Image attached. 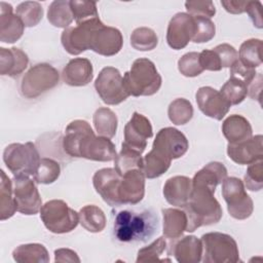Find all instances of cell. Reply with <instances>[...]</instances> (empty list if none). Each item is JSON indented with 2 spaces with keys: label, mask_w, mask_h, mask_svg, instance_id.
Segmentation results:
<instances>
[{
  "label": "cell",
  "mask_w": 263,
  "mask_h": 263,
  "mask_svg": "<svg viewBox=\"0 0 263 263\" xmlns=\"http://www.w3.org/2000/svg\"><path fill=\"white\" fill-rule=\"evenodd\" d=\"M214 194L215 191L208 187L192 184L189 200L182 208L188 219L186 231L193 232L201 226H210L221 220L223 211Z\"/></svg>",
  "instance_id": "1"
},
{
  "label": "cell",
  "mask_w": 263,
  "mask_h": 263,
  "mask_svg": "<svg viewBox=\"0 0 263 263\" xmlns=\"http://www.w3.org/2000/svg\"><path fill=\"white\" fill-rule=\"evenodd\" d=\"M157 217L148 211H121L114 220V235L122 242L146 241L157 229Z\"/></svg>",
  "instance_id": "2"
},
{
  "label": "cell",
  "mask_w": 263,
  "mask_h": 263,
  "mask_svg": "<svg viewBox=\"0 0 263 263\" xmlns=\"http://www.w3.org/2000/svg\"><path fill=\"white\" fill-rule=\"evenodd\" d=\"M122 78L126 92L133 97L152 96L159 90L162 83L155 64L146 58L135 60Z\"/></svg>",
  "instance_id": "3"
},
{
  "label": "cell",
  "mask_w": 263,
  "mask_h": 263,
  "mask_svg": "<svg viewBox=\"0 0 263 263\" xmlns=\"http://www.w3.org/2000/svg\"><path fill=\"white\" fill-rule=\"evenodd\" d=\"M98 140L99 136L95 135L87 121L76 119L71 121L65 129L63 149L72 157L91 160Z\"/></svg>",
  "instance_id": "4"
},
{
  "label": "cell",
  "mask_w": 263,
  "mask_h": 263,
  "mask_svg": "<svg viewBox=\"0 0 263 263\" xmlns=\"http://www.w3.org/2000/svg\"><path fill=\"white\" fill-rule=\"evenodd\" d=\"M202 258L204 263H236L239 250L235 239L226 233L209 232L201 236Z\"/></svg>",
  "instance_id": "5"
},
{
  "label": "cell",
  "mask_w": 263,
  "mask_h": 263,
  "mask_svg": "<svg viewBox=\"0 0 263 263\" xmlns=\"http://www.w3.org/2000/svg\"><path fill=\"white\" fill-rule=\"evenodd\" d=\"M40 219L47 230L55 234L68 233L79 223V215L62 199L46 201L40 209Z\"/></svg>",
  "instance_id": "6"
},
{
  "label": "cell",
  "mask_w": 263,
  "mask_h": 263,
  "mask_svg": "<svg viewBox=\"0 0 263 263\" xmlns=\"http://www.w3.org/2000/svg\"><path fill=\"white\" fill-rule=\"evenodd\" d=\"M40 159L39 152L32 142L12 143L3 151V161L13 176H33Z\"/></svg>",
  "instance_id": "7"
},
{
  "label": "cell",
  "mask_w": 263,
  "mask_h": 263,
  "mask_svg": "<svg viewBox=\"0 0 263 263\" xmlns=\"http://www.w3.org/2000/svg\"><path fill=\"white\" fill-rule=\"evenodd\" d=\"M60 81L59 71L47 63L36 64L24 75L21 92L28 99H35L53 88Z\"/></svg>",
  "instance_id": "8"
},
{
  "label": "cell",
  "mask_w": 263,
  "mask_h": 263,
  "mask_svg": "<svg viewBox=\"0 0 263 263\" xmlns=\"http://www.w3.org/2000/svg\"><path fill=\"white\" fill-rule=\"evenodd\" d=\"M222 195L229 215L236 220H246L253 214L254 203L247 193L243 182L236 177H226L222 182Z\"/></svg>",
  "instance_id": "9"
},
{
  "label": "cell",
  "mask_w": 263,
  "mask_h": 263,
  "mask_svg": "<svg viewBox=\"0 0 263 263\" xmlns=\"http://www.w3.org/2000/svg\"><path fill=\"white\" fill-rule=\"evenodd\" d=\"M95 88L107 105H118L129 97L119 70L114 67H105L100 71L95 81Z\"/></svg>",
  "instance_id": "10"
},
{
  "label": "cell",
  "mask_w": 263,
  "mask_h": 263,
  "mask_svg": "<svg viewBox=\"0 0 263 263\" xmlns=\"http://www.w3.org/2000/svg\"><path fill=\"white\" fill-rule=\"evenodd\" d=\"M12 187L17 212L27 216L40 212L43 204L34 180L29 176H14Z\"/></svg>",
  "instance_id": "11"
},
{
  "label": "cell",
  "mask_w": 263,
  "mask_h": 263,
  "mask_svg": "<svg viewBox=\"0 0 263 263\" xmlns=\"http://www.w3.org/2000/svg\"><path fill=\"white\" fill-rule=\"evenodd\" d=\"M102 23L100 17H95L76 24L75 27H68L65 29L61 35V42L65 50L72 55H78L89 49L92 32Z\"/></svg>",
  "instance_id": "12"
},
{
  "label": "cell",
  "mask_w": 263,
  "mask_h": 263,
  "mask_svg": "<svg viewBox=\"0 0 263 263\" xmlns=\"http://www.w3.org/2000/svg\"><path fill=\"white\" fill-rule=\"evenodd\" d=\"M189 143L183 133L175 127H163L157 134L152 149L166 159L173 160L182 157L188 150Z\"/></svg>",
  "instance_id": "13"
},
{
  "label": "cell",
  "mask_w": 263,
  "mask_h": 263,
  "mask_svg": "<svg viewBox=\"0 0 263 263\" xmlns=\"http://www.w3.org/2000/svg\"><path fill=\"white\" fill-rule=\"evenodd\" d=\"M152 136L153 128L150 120L143 114L134 112L124 126V141L121 146L142 154L147 147V140Z\"/></svg>",
  "instance_id": "14"
},
{
  "label": "cell",
  "mask_w": 263,
  "mask_h": 263,
  "mask_svg": "<svg viewBox=\"0 0 263 263\" xmlns=\"http://www.w3.org/2000/svg\"><path fill=\"white\" fill-rule=\"evenodd\" d=\"M195 31L194 17L187 12H178L170 21L166 30V42L173 49L179 50L187 46Z\"/></svg>",
  "instance_id": "15"
},
{
  "label": "cell",
  "mask_w": 263,
  "mask_h": 263,
  "mask_svg": "<svg viewBox=\"0 0 263 263\" xmlns=\"http://www.w3.org/2000/svg\"><path fill=\"white\" fill-rule=\"evenodd\" d=\"M123 45L121 32L114 27L106 26L103 23L92 32L89 49L104 57L117 54Z\"/></svg>",
  "instance_id": "16"
},
{
  "label": "cell",
  "mask_w": 263,
  "mask_h": 263,
  "mask_svg": "<svg viewBox=\"0 0 263 263\" xmlns=\"http://www.w3.org/2000/svg\"><path fill=\"white\" fill-rule=\"evenodd\" d=\"M195 100L199 110L205 116L216 120H222L231 107L223 95L211 86L199 87L195 93Z\"/></svg>",
  "instance_id": "17"
},
{
  "label": "cell",
  "mask_w": 263,
  "mask_h": 263,
  "mask_svg": "<svg viewBox=\"0 0 263 263\" xmlns=\"http://www.w3.org/2000/svg\"><path fill=\"white\" fill-rule=\"evenodd\" d=\"M122 176L115 168L104 167L97 171L92 177L93 187L103 200L111 206L121 205L118 197V188Z\"/></svg>",
  "instance_id": "18"
},
{
  "label": "cell",
  "mask_w": 263,
  "mask_h": 263,
  "mask_svg": "<svg viewBox=\"0 0 263 263\" xmlns=\"http://www.w3.org/2000/svg\"><path fill=\"white\" fill-rule=\"evenodd\" d=\"M263 137L257 135L236 144L227 145L228 157L237 164H251L263 158Z\"/></svg>",
  "instance_id": "19"
},
{
  "label": "cell",
  "mask_w": 263,
  "mask_h": 263,
  "mask_svg": "<svg viewBox=\"0 0 263 263\" xmlns=\"http://www.w3.org/2000/svg\"><path fill=\"white\" fill-rule=\"evenodd\" d=\"M145 176L142 170L135 168L122 175L118 197L121 204H137L145 195Z\"/></svg>",
  "instance_id": "20"
},
{
  "label": "cell",
  "mask_w": 263,
  "mask_h": 263,
  "mask_svg": "<svg viewBox=\"0 0 263 263\" xmlns=\"http://www.w3.org/2000/svg\"><path fill=\"white\" fill-rule=\"evenodd\" d=\"M25 25L22 20L13 13L11 4L0 2V41L3 43H14L24 33Z\"/></svg>",
  "instance_id": "21"
},
{
  "label": "cell",
  "mask_w": 263,
  "mask_h": 263,
  "mask_svg": "<svg viewBox=\"0 0 263 263\" xmlns=\"http://www.w3.org/2000/svg\"><path fill=\"white\" fill-rule=\"evenodd\" d=\"M92 78V64L85 58L70 60L62 72L63 81L70 86H85L91 82Z\"/></svg>",
  "instance_id": "22"
},
{
  "label": "cell",
  "mask_w": 263,
  "mask_h": 263,
  "mask_svg": "<svg viewBox=\"0 0 263 263\" xmlns=\"http://www.w3.org/2000/svg\"><path fill=\"white\" fill-rule=\"evenodd\" d=\"M192 189V180L186 176H175L167 179L163 186L165 200L175 206L183 208L189 200Z\"/></svg>",
  "instance_id": "23"
},
{
  "label": "cell",
  "mask_w": 263,
  "mask_h": 263,
  "mask_svg": "<svg viewBox=\"0 0 263 263\" xmlns=\"http://www.w3.org/2000/svg\"><path fill=\"white\" fill-rule=\"evenodd\" d=\"M29 64L27 53L17 48L0 47V74L15 77L22 74Z\"/></svg>",
  "instance_id": "24"
},
{
  "label": "cell",
  "mask_w": 263,
  "mask_h": 263,
  "mask_svg": "<svg viewBox=\"0 0 263 263\" xmlns=\"http://www.w3.org/2000/svg\"><path fill=\"white\" fill-rule=\"evenodd\" d=\"M179 263H198L202 258V243L194 235H186L179 239L171 249Z\"/></svg>",
  "instance_id": "25"
},
{
  "label": "cell",
  "mask_w": 263,
  "mask_h": 263,
  "mask_svg": "<svg viewBox=\"0 0 263 263\" xmlns=\"http://www.w3.org/2000/svg\"><path fill=\"white\" fill-rule=\"evenodd\" d=\"M222 133L229 144H236L250 139L253 135V128L246 117L232 114L223 121Z\"/></svg>",
  "instance_id": "26"
},
{
  "label": "cell",
  "mask_w": 263,
  "mask_h": 263,
  "mask_svg": "<svg viewBox=\"0 0 263 263\" xmlns=\"http://www.w3.org/2000/svg\"><path fill=\"white\" fill-rule=\"evenodd\" d=\"M162 232L170 239L179 238L187 229L188 219L184 210L168 208L162 210Z\"/></svg>",
  "instance_id": "27"
},
{
  "label": "cell",
  "mask_w": 263,
  "mask_h": 263,
  "mask_svg": "<svg viewBox=\"0 0 263 263\" xmlns=\"http://www.w3.org/2000/svg\"><path fill=\"white\" fill-rule=\"evenodd\" d=\"M226 177L227 168L225 165L218 161H212L195 173L192 179V184L202 185L213 191H216L217 186L222 184Z\"/></svg>",
  "instance_id": "28"
},
{
  "label": "cell",
  "mask_w": 263,
  "mask_h": 263,
  "mask_svg": "<svg viewBox=\"0 0 263 263\" xmlns=\"http://www.w3.org/2000/svg\"><path fill=\"white\" fill-rule=\"evenodd\" d=\"M12 258L18 263H48L49 254L41 243H24L12 252Z\"/></svg>",
  "instance_id": "29"
},
{
  "label": "cell",
  "mask_w": 263,
  "mask_h": 263,
  "mask_svg": "<svg viewBox=\"0 0 263 263\" xmlns=\"http://www.w3.org/2000/svg\"><path fill=\"white\" fill-rule=\"evenodd\" d=\"M79 223L81 226L91 233H98L105 229L107 219L99 206L95 204H87L80 209L79 213Z\"/></svg>",
  "instance_id": "30"
},
{
  "label": "cell",
  "mask_w": 263,
  "mask_h": 263,
  "mask_svg": "<svg viewBox=\"0 0 263 263\" xmlns=\"http://www.w3.org/2000/svg\"><path fill=\"white\" fill-rule=\"evenodd\" d=\"M0 220L5 221L11 218L16 210L13 196L12 180H10L3 170L0 171Z\"/></svg>",
  "instance_id": "31"
},
{
  "label": "cell",
  "mask_w": 263,
  "mask_h": 263,
  "mask_svg": "<svg viewBox=\"0 0 263 263\" xmlns=\"http://www.w3.org/2000/svg\"><path fill=\"white\" fill-rule=\"evenodd\" d=\"M95 129L99 136L113 138L117 130L118 119L116 114L107 107H101L96 110L92 116Z\"/></svg>",
  "instance_id": "32"
},
{
  "label": "cell",
  "mask_w": 263,
  "mask_h": 263,
  "mask_svg": "<svg viewBox=\"0 0 263 263\" xmlns=\"http://www.w3.org/2000/svg\"><path fill=\"white\" fill-rule=\"evenodd\" d=\"M48 22L57 28L67 29L74 21L73 13L70 7V1L67 0H54L47 9Z\"/></svg>",
  "instance_id": "33"
},
{
  "label": "cell",
  "mask_w": 263,
  "mask_h": 263,
  "mask_svg": "<svg viewBox=\"0 0 263 263\" xmlns=\"http://www.w3.org/2000/svg\"><path fill=\"white\" fill-rule=\"evenodd\" d=\"M172 160L158 154L156 151L151 149L143 157L142 172L147 179H155L162 176L171 166Z\"/></svg>",
  "instance_id": "34"
},
{
  "label": "cell",
  "mask_w": 263,
  "mask_h": 263,
  "mask_svg": "<svg viewBox=\"0 0 263 263\" xmlns=\"http://www.w3.org/2000/svg\"><path fill=\"white\" fill-rule=\"evenodd\" d=\"M262 41L261 39L251 38L243 41L238 50V60L245 66L256 69L262 64Z\"/></svg>",
  "instance_id": "35"
},
{
  "label": "cell",
  "mask_w": 263,
  "mask_h": 263,
  "mask_svg": "<svg viewBox=\"0 0 263 263\" xmlns=\"http://www.w3.org/2000/svg\"><path fill=\"white\" fill-rule=\"evenodd\" d=\"M158 44V37L154 30L148 27L136 28L130 35V45L139 51H150Z\"/></svg>",
  "instance_id": "36"
},
{
  "label": "cell",
  "mask_w": 263,
  "mask_h": 263,
  "mask_svg": "<svg viewBox=\"0 0 263 263\" xmlns=\"http://www.w3.org/2000/svg\"><path fill=\"white\" fill-rule=\"evenodd\" d=\"M170 120L176 125H184L188 123L193 117L192 104L184 98L174 100L167 109Z\"/></svg>",
  "instance_id": "37"
},
{
  "label": "cell",
  "mask_w": 263,
  "mask_h": 263,
  "mask_svg": "<svg viewBox=\"0 0 263 263\" xmlns=\"http://www.w3.org/2000/svg\"><path fill=\"white\" fill-rule=\"evenodd\" d=\"M15 14L22 20L25 27L37 26L43 17V8L37 1H25L16 6Z\"/></svg>",
  "instance_id": "38"
},
{
  "label": "cell",
  "mask_w": 263,
  "mask_h": 263,
  "mask_svg": "<svg viewBox=\"0 0 263 263\" xmlns=\"http://www.w3.org/2000/svg\"><path fill=\"white\" fill-rule=\"evenodd\" d=\"M61 175L60 163L51 158L43 157L33 175V180L37 184H51L55 182Z\"/></svg>",
  "instance_id": "39"
},
{
  "label": "cell",
  "mask_w": 263,
  "mask_h": 263,
  "mask_svg": "<svg viewBox=\"0 0 263 263\" xmlns=\"http://www.w3.org/2000/svg\"><path fill=\"white\" fill-rule=\"evenodd\" d=\"M114 168L118 172L119 175L122 176L130 170H142L143 157L140 153L121 146L120 152L116 155L114 159Z\"/></svg>",
  "instance_id": "40"
},
{
  "label": "cell",
  "mask_w": 263,
  "mask_h": 263,
  "mask_svg": "<svg viewBox=\"0 0 263 263\" xmlns=\"http://www.w3.org/2000/svg\"><path fill=\"white\" fill-rule=\"evenodd\" d=\"M220 92L232 106L240 104L246 99L248 96V88L247 84L241 80L229 77V79L221 87Z\"/></svg>",
  "instance_id": "41"
},
{
  "label": "cell",
  "mask_w": 263,
  "mask_h": 263,
  "mask_svg": "<svg viewBox=\"0 0 263 263\" xmlns=\"http://www.w3.org/2000/svg\"><path fill=\"white\" fill-rule=\"evenodd\" d=\"M70 7L76 24L99 17L97 3L87 0H70Z\"/></svg>",
  "instance_id": "42"
},
{
  "label": "cell",
  "mask_w": 263,
  "mask_h": 263,
  "mask_svg": "<svg viewBox=\"0 0 263 263\" xmlns=\"http://www.w3.org/2000/svg\"><path fill=\"white\" fill-rule=\"evenodd\" d=\"M166 249V240L163 236L158 237L150 245L139 250L136 261L138 263L142 262H156L160 261V256Z\"/></svg>",
  "instance_id": "43"
},
{
  "label": "cell",
  "mask_w": 263,
  "mask_h": 263,
  "mask_svg": "<svg viewBox=\"0 0 263 263\" xmlns=\"http://www.w3.org/2000/svg\"><path fill=\"white\" fill-rule=\"evenodd\" d=\"M178 70L185 77H196L204 70L199 63V52L190 51L183 54L178 61Z\"/></svg>",
  "instance_id": "44"
},
{
  "label": "cell",
  "mask_w": 263,
  "mask_h": 263,
  "mask_svg": "<svg viewBox=\"0 0 263 263\" xmlns=\"http://www.w3.org/2000/svg\"><path fill=\"white\" fill-rule=\"evenodd\" d=\"M195 23V31L192 37L194 43H204L212 40L216 34V26L211 18L203 16H193Z\"/></svg>",
  "instance_id": "45"
},
{
  "label": "cell",
  "mask_w": 263,
  "mask_h": 263,
  "mask_svg": "<svg viewBox=\"0 0 263 263\" xmlns=\"http://www.w3.org/2000/svg\"><path fill=\"white\" fill-rule=\"evenodd\" d=\"M243 185L250 191H260L263 187V161L251 163L243 177Z\"/></svg>",
  "instance_id": "46"
},
{
  "label": "cell",
  "mask_w": 263,
  "mask_h": 263,
  "mask_svg": "<svg viewBox=\"0 0 263 263\" xmlns=\"http://www.w3.org/2000/svg\"><path fill=\"white\" fill-rule=\"evenodd\" d=\"M187 13L192 16H203L211 18L216 14V7L213 1H197L191 0L185 2Z\"/></svg>",
  "instance_id": "47"
},
{
  "label": "cell",
  "mask_w": 263,
  "mask_h": 263,
  "mask_svg": "<svg viewBox=\"0 0 263 263\" xmlns=\"http://www.w3.org/2000/svg\"><path fill=\"white\" fill-rule=\"evenodd\" d=\"M213 49L218 54L222 68H230L238 60V53L236 49L228 43L219 44Z\"/></svg>",
  "instance_id": "48"
},
{
  "label": "cell",
  "mask_w": 263,
  "mask_h": 263,
  "mask_svg": "<svg viewBox=\"0 0 263 263\" xmlns=\"http://www.w3.org/2000/svg\"><path fill=\"white\" fill-rule=\"evenodd\" d=\"M199 63L203 70L220 71L222 65L220 59L214 49H203L199 52Z\"/></svg>",
  "instance_id": "49"
},
{
  "label": "cell",
  "mask_w": 263,
  "mask_h": 263,
  "mask_svg": "<svg viewBox=\"0 0 263 263\" xmlns=\"http://www.w3.org/2000/svg\"><path fill=\"white\" fill-rule=\"evenodd\" d=\"M256 75V70L245 66L242 63L237 60L231 67H230V77L236 78L245 82L247 85L248 83L254 78Z\"/></svg>",
  "instance_id": "50"
},
{
  "label": "cell",
  "mask_w": 263,
  "mask_h": 263,
  "mask_svg": "<svg viewBox=\"0 0 263 263\" xmlns=\"http://www.w3.org/2000/svg\"><path fill=\"white\" fill-rule=\"evenodd\" d=\"M261 8L262 4L259 1H249L246 12L251 17L254 26L258 29H261L263 27L262 24V17H261Z\"/></svg>",
  "instance_id": "51"
},
{
  "label": "cell",
  "mask_w": 263,
  "mask_h": 263,
  "mask_svg": "<svg viewBox=\"0 0 263 263\" xmlns=\"http://www.w3.org/2000/svg\"><path fill=\"white\" fill-rule=\"evenodd\" d=\"M54 261L55 262H74V263H80V258L78 257L77 253L73 250L61 248L54 251Z\"/></svg>",
  "instance_id": "52"
},
{
  "label": "cell",
  "mask_w": 263,
  "mask_h": 263,
  "mask_svg": "<svg viewBox=\"0 0 263 263\" xmlns=\"http://www.w3.org/2000/svg\"><path fill=\"white\" fill-rule=\"evenodd\" d=\"M248 96L253 100H258L260 102L261 90H262V75L261 73H256L254 78L248 83Z\"/></svg>",
  "instance_id": "53"
},
{
  "label": "cell",
  "mask_w": 263,
  "mask_h": 263,
  "mask_svg": "<svg viewBox=\"0 0 263 263\" xmlns=\"http://www.w3.org/2000/svg\"><path fill=\"white\" fill-rule=\"evenodd\" d=\"M249 1H238V0H222L221 5L224 9L232 14H240L246 12Z\"/></svg>",
  "instance_id": "54"
}]
</instances>
